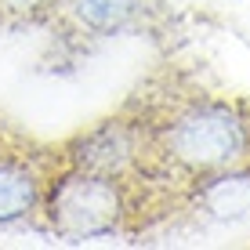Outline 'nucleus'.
Here are the masks:
<instances>
[{
	"instance_id": "f257e3e1",
	"label": "nucleus",
	"mask_w": 250,
	"mask_h": 250,
	"mask_svg": "<svg viewBox=\"0 0 250 250\" xmlns=\"http://www.w3.org/2000/svg\"><path fill=\"white\" fill-rule=\"evenodd\" d=\"M145 156L163 174L229 182L250 163V109L210 94L160 109L145 124Z\"/></svg>"
},
{
	"instance_id": "f03ea898",
	"label": "nucleus",
	"mask_w": 250,
	"mask_h": 250,
	"mask_svg": "<svg viewBox=\"0 0 250 250\" xmlns=\"http://www.w3.org/2000/svg\"><path fill=\"white\" fill-rule=\"evenodd\" d=\"M44 229L65 243H94L127 232L134 218L131 182L94 167L62 160V167L47 174L40 200Z\"/></svg>"
},
{
	"instance_id": "7ed1b4c3",
	"label": "nucleus",
	"mask_w": 250,
	"mask_h": 250,
	"mask_svg": "<svg viewBox=\"0 0 250 250\" xmlns=\"http://www.w3.org/2000/svg\"><path fill=\"white\" fill-rule=\"evenodd\" d=\"M152 11V0H55V19L65 37L98 44L138 29Z\"/></svg>"
},
{
	"instance_id": "20e7f679",
	"label": "nucleus",
	"mask_w": 250,
	"mask_h": 250,
	"mask_svg": "<svg viewBox=\"0 0 250 250\" xmlns=\"http://www.w3.org/2000/svg\"><path fill=\"white\" fill-rule=\"evenodd\" d=\"M47 174L29 152L0 149V229L22 225L40 214Z\"/></svg>"
},
{
	"instance_id": "39448f33",
	"label": "nucleus",
	"mask_w": 250,
	"mask_h": 250,
	"mask_svg": "<svg viewBox=\"0 0 250 250\" xmlns=\"http://www.w3.org/2000/svg\"><path fill=\"white\" fill-rule=\"evenodd\" d=\"M55 15V0H0V25H37Z\"/></svg>"
}]
</instances>
